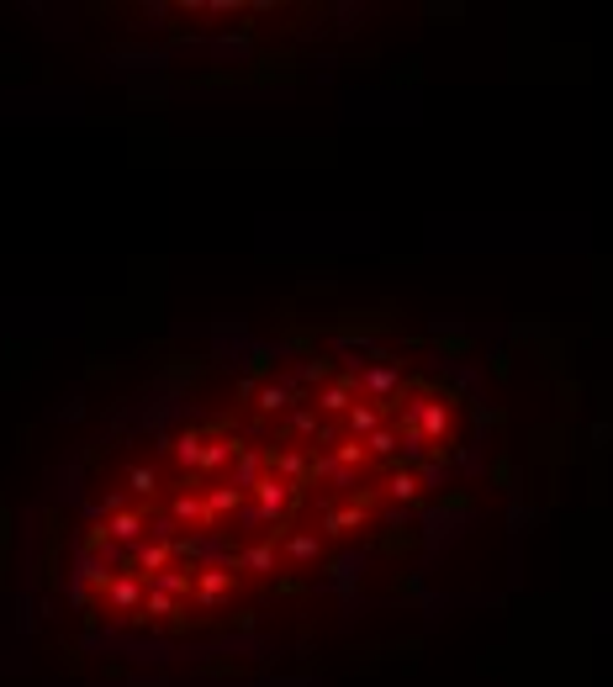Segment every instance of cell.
I'll use <instances>...</instances> for the list:
<instances>
[{"label":"cell","instance_id":"6da1fadb","mask_svg":"<svg viewBox=\"0 0 613 687\" xmlns=\"http://www.w3.org/2000/svg\"><path fill=\"white\" fill-rule=\"evenodd\" d=\"M397 376L365 355H291L228 407H191L101 487L85 577L133 587V624L233 619L318 577L418 497L423 429Z\"/></svg>","mask_w":613,"mask_h":687}]
</instances>
